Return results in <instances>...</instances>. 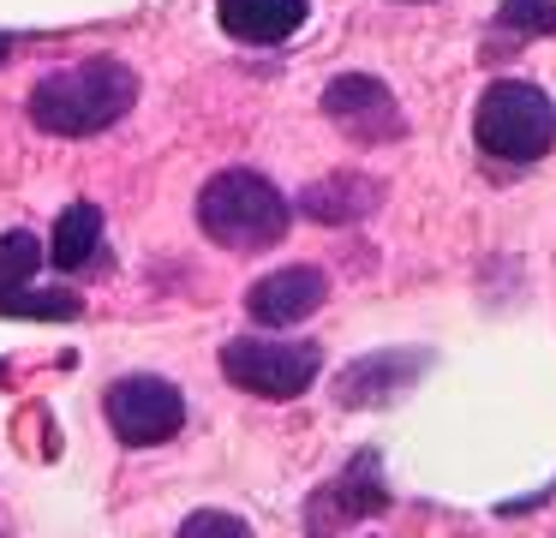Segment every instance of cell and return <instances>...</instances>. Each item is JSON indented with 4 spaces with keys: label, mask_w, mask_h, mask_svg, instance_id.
<instances>
[{
    "label": "cell",
    "mask_w": 556,
    "mask_h": 538,
    "mask_svg": "<svg viewBox=\"0 0 556 538\" xmlns=\"http://www.w3.org/2000/svg\"><path fill=\"white\" fill-rule=\"evenodd\" d=\"M293 203L257 167H222L198 191V227L222 251H269L288 239Z\"/></svg>",
    "instance_id": "7a4b0ae2"
},
{
    "label": "cell",
    "mask_w": 556,
    "mask_h": 538,
    "mask_svg": "<svg viewBox=\"0 0 556 538\" xmlns=\"http://www.w3.org/2000/svg\"><path fill=\"white\" fill-rule=\"evenodd\" d=\"M419 371H425V353H413V347L365 353V359H353V365L336 377V401L341 406H389L413 377H419Z\"/></svg>",
    "instance_id": "ba28073f"
},
{
    "label": "cell",
    "mask_w": 556,
    "mask_h": 538,
    "mask_svg": "<svg viewBox=\"0 0 556 538\" xmlns=\"http://www.w3.org/2000/svg\"><path fill=\"white\" fill-rule=\"evenodd\" d=\"M324 114L341 138H353L359 150H377V143L407 138V114H401L395 90L371 72H341L336 84L324 90Z\"/></svg>",
    "instance_id": "8992f818"
},
{
    "label": "cell",
    "mask_w": 556,
    "mask_h": 538,
    "mask_svg": "<svg viewBox=\"0 0 556 538\" xmlns=\"http://www.w3.org/2000/svg\"><path fill=\"white\" fill-rule=\"evenodd\" d=\"M496 24L508 36H556V0H503Z\"/></svg>",
    "instance_id": "9a60e30c"
},
{
    "label": "cell",
    "mask_w": 556,
    "mask_h": 538,
    "mask_svg": "<svg viewBox=\"0 0 556 538\" xmlns=\"http://www.w3.org/2000/svg\"><path fill=\"white\" fill-rule=\"evenodd\" d=\"M42 239L25 234V227H13V234H0V293H18V287H30V275L42 270Z\"/></svg>",
    "instance_id": "4fadbf2b"
},
{
    "label": "cell",
    "mask_w": 556,
    "mask_h": 538,
    "mask_svg": "<svg viewBox=\"0 0 556 538\" xmlns=\"http://www.w3.org/2000/svg\"><path fill=\"white\" fill-rule=\"evenodd\" d=\"M377 509H389V490L377 485V461H353L348 473L329 490H317V502H312V514H324V521H353V514H377Z\"/></svg>",
    "instance_id": "8fae6325"
},
{
    "label": "cell",
    "mask_w": 556,
    "mask_h": 538,
    "mask_svg": "<svg viewBox=\"0 0 556 538\" xmlns=\"http://www.w3.org/2000/svg\"><path fill=\"white\" fill-rule=\"evenodd\" d=\"M138 102V72L114 54L61 66L30 90V126H42L49 138H97L114 120H126Z\"/></svg>",
    "instance_id": "6da1fadb"
},
{
    "label": "cell",
    "mask_w": 556,
    "mask_h": 538,
    "mask_svg": "<svg viewBox=\"0 0 556 538\" xmlns=\"http://www.w3.org/2000/svg\"><path fill=\"white\" fill-rule=\"evenodd\" d=\"M324 371V347L317 341H281L276 329L269 335H233L222 347V377L233 389L257 395V401H293L305 395Z\"/></svg>",
    "instance_id": "277c9868"
},
{
    "label": "cell",
    "mask_w": 556,
    "mask_h": 538,
    "mask_svg": "<svg viewBox=\"0 0 556 538\" xmlns=\"http://www.w3.org/2000/svg\"><path fill=\"white\" fill-rule=\"evenodd\" d=\"M97 246H102V210L97 203H66L49 239V263L54 270H85L97 258Z\"/></svg>",
    "instance_id": "7c38bea8"
},
{
    "label": "cell",
    "mask_w": 556,
    "mask_h": 538,
    "mask_svg": "<svg viewBox=\"0 0 556 538\" xmlns=\"http://www.w3.org/2000/svg\"><path fill=\"white\" fill-rule=\"evenodd\" d=\"M0 311L7 317H42V323H73L78 311V299L73 293H30V287H18V293H0Z\"/></svg>",
    "instance_id": "5bb4252c"
},
{
    "label": "cell",
    "mask_w": 556,
    "mask_h": 538,
    "mask_svg": "<svg viewBox=\"0 0 556 538\" xmlns=\"http://www.w3.org/2000/svg\"><path fill=\"white\" fill-rule=\"evenodd\" d=\"M377 198H383V186H377V179H365V174H336V179H317V186H305V191H300V210L312 215V222L341 227V222H359V215H371Z\"/></svg>",
    "instance_id": "30bf717a"
},
{
    "label": "cell",
    "mask_w": 556,
    "mask_h": 538,
    "mask_svg": "<svg viewBox=\"0 0 556 538\" xmlns=\"http://www.w3.org/2000/svg\"><path fill=\"white\" fill-rule=\"evenodd\" d=\"M324 293H329L324 270L288 263V270H269V275H257V281L245 287V311H252L257 329H293V323H305L317 305H324Z\"/></svg>",
    "instance_id": "52a82bcc"
},
{
    "label": "cell",
    "mask_w": 556,
    "mask_h": 538,
    "mask_svg": "<svg viewBox=\"0 0 556 538\" xmlns=\"http://www.w3.org/2000/svg\"><path fill=\"white\" fill-rule=\"evenodd\" d=\"M216 18L233 42H252V48H269V42H288L312 7L305 0H216Z\"/></svg>",
    "instance_id": "9c48e42d"
},
{
    "label": "cell",
    "mask_w": 556,
    "mask_h": 538,
    "mask_svg": "<svg viewBox=\"0 0 556 538\" xmlns=\"http://www.w3.org/2000/svg\"><path fill=\"white\" fill-rule=\"evenodd\" d=\"M7 54H13V36H0V60H7Z\"/></svg>",
    "instance_id": "e0dca14e"
},
{
    "label": "cell",
    "mask_w": 556,
    "mask_h": 538,
    "mask_svg": "<svg viewBox=\"0 0 556 538\" xmlns=\"http://www.w3.org/2000/svg\"><path fill=\"white\" fill-rule=\"evenodd\" d=\"M174 538H252V526L240 521V514H222V509H198L180 521V533Z\"/></svg>",
    "instance_id": "2e32d148"
},
{
    "label": "cell",
    "mask_w": 556,
    "mask_h": 538,
    "mask_svg": "<svg viewBox=\"0 0 556 538\" xmlns=\"http://www.w3.org/2000/svg\"><path fill=\"white\" fill-rule=\"evenodd\" d=\"M472 138L496 162H539L556 143V102L527 78H496L472 108Z\"/></svg>",
    "instance_id": "3957f363"
},
{
    "label": "cell",
    "mask_w": 556,
    "mask_h": 538,
    "mask_svg": "<svg viewBox=\"0 0 556 538\" xmlns=\"http://www.w3.org/2000/svg\"><path fill=\"white\" fill-rule=\"evenodd\" d=\"M102 413H109V430L126 449H156V442H168L186 425V395L168 377L138 371V377H114L102 389Z\"/></svg>",
    "instance_id": "5b68a950"
}]
</instances>
